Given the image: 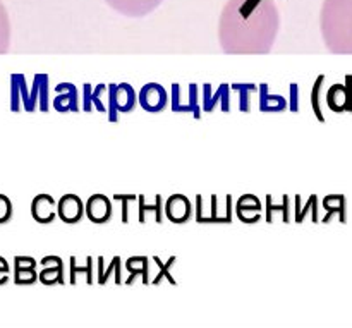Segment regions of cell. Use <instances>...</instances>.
Here are the masks:
<instances>
[{
  "label": "cell",
  "instance_id": "52a82bcc",
  "mask_svg": "<svg viewBox=\"0 0 352 328\" xmlns=\"http://www.w3.org/2000/svg\"><path fill=\"white\" fill-rule=\"evenodd\" d=\"M201 109L205 112H213L215 109L222 110V112H229L230 110V85L222 83L215 88L213 85L206 83L203 86V105Z\"/></svg>",
  "mask_w": 352,
  "mask_h": 328
},
{
  "label": "cell",
  "instance_id": "1f68e13d",
  "mask_svg": "<svg viewBox=\"0 0 352 328\" xmlns=\"http://www.w3.org/2000/svg\"><path fill=\"white\" fill-rule=\"evenodd\" d=\"M9 275H10L9 263H7L6 258L0 256V285H3L9 282Z\"/></svg>",
  "mask_w": 352,
  "mask_h": 328
},
{
  "label": "cell",
  "instance_id": "ba28073f",
  "mask_svg": "<svg viewBox=\"0 0 352 328\" xmlns=\"http://www.w3.org/2000/svg\"><path fill=\"white\" fill-rule=\"evenodd\" d=\"M138 103L146 112H162L168 103L167 89L158 83H148L138 93Z\"/></svg>",
  "mask_w": 352,
  "mask_h": 328
},
{
  "label": "cell",
  "instance_id": "f1b7e54d",
  "mask_svg": "<svg viewBox=\"0 0 352 328\" xmlns=\"http://www.w3.org/2000/svg\"><path fill=\"white\" fill-rule=\"evenodd\" d=\"M155 261H157L158 267H160V275H158V277L155 278L153 284L157 285L158 282H160V278H162V277H167V278H168V282H172V284H175V281H174V278L170 277V274H168V268L172 267V263H174V261H175V258H170V260H168V263H167V265H162V261L158 260V258H155Z\"/></svg>",
  "mask_w": 352,
  "mask_h": 328
},
{
  "label": "cell",
  "instance_id": "7c38bea8",
  "mask_svg": "<svg viewBox=\"0 0 352 328\" xmlns=\"http://www.w3.org/2000/svg\"><path fill=\"white\" fill-rule=\"evenodd\" d=\"M95 107L98 112L105 113L109 110V85H98L93 88L89 83L82 86V110L85 112H91Z\"/></svg>",
  "mask_w": 352,
  "mask_h": 328
},
{
  "label": "cell",
  "instance_id": "d4e9b609",
  "mask_svg": "<svg viewBox=\"0 0 352 328\" xmlns=\"http://www.w3.org/2000/svg\"><path fill=\"white\" fill-rule=\"evenodd\" d=\"M91 258H86V267H79L78 268V263H76V258L71 256V284H76V277H78V274H86V284H93V270H91Z\"/></svg>",
  "mask_w": 352,
  "mask_h": 328
},
{
  "label": "cell",
  "instance_id": "9c48e42d",
  "mask_svg": "<svg viewBox=\"0 0 352 328\" xmlns=\"http://www.w3.org/2000/svg\"><path fill=\"white\" fill-rule=\"evenodd\" d=\"M113 10L127 17H143L153 12L164 0H105Z\"/></svg>",
  "mask_w": 352,
  "mask_h": 328
},
{
  "label": "cell",
  "instance_id": "603a6c76",
  "mask_svg": "<svg viewBox=\"0 0 352 328\" xmlns=\"http://www.w3.org/2000/svg\"><path fill=\"white\" fill-rule=\"evenodd\" d=\"M230 89L239 93V110L241 112H251V93L258 91V86L253 83H236Z\"/></svg>",
  "mask_w": 352,
  "mask_h": 328
},
{
  "label": "cell",
  "instance_id": "4dcf8cb0",
  "mask_svg": "<svg viewBox=\"0 0 352 328\" xmlns=\"http://www.w3.org/2000/svg\"><path fill=\"white\" fill-rule=\"evenodd\" d=\"M323 79L325 78H323V76H320L318 81H316V85H315V89H313V98H311L313 107H315V113L318 116L320 120H323V116H322V112H320V107H318V89H320V86H322Z\"/></svg>",
  "mask_w": 352,
  "mask_h": 328
},
{
  "label": "cell",
  "instance_id": "44dd1931",
  "mask_svg": "<svg viewBox=\"0 0 352 328\" xmlns=\"http://www.w3.org/2000/svg\"><path fill=\"white\" fill-rule=\"evenodd\" d=\"M127 272L131 274V278L126 282L127 285L133 284V278L141 277L143 284H148V274H150V263H148L146 256H133L127 260L126 263Z\"/></svg>",
  "mask_w": 352,
  "mask_h": 328
},
{
  "label": "cell",
  "instance_id": "2e32d148",
  "mask_svg": "<svg viewBox=\"0 0 352 328\" xmlns=\"http://www.w3.org/2000/svg\"><path fill=\"white\" fill-rule=\"evenodd\" d=\"M43 265V270L38 274V281L45 285L64 284V261L58 256H45L40 261Z\"/></svg>",
  "mask_w": 352,
  "mask_h": 328
},
{
  "label": "cell",
  "instance_id": "7a4b0ae2",
  "mask_svg": "<svg viewBox=\"0 0 352 328\" xmlns=\"http://www.w3.org/2000/svg\"><path fill=\"white\" fill-rule=\"evenodd\" d=\"M322 36L336 55H352V0H325L320 16Z\"/></svg>",
  "mask_w": 352,
  "mask_h": 328
},
{
  "label": "cell",
  "instance_id": "484cf974",
  "mask_svg": "<svg viewBox=\"0 0 352 328\" xmlns=\"http://www.w3.org/2000/svg\"><path fill=\"white\" fill-rule=\"evenodd\" d=\"M112 272L120 274V258L119 256H113V260L110 261V265L107 270H103V267L100 265V261H98V284L100 285L105 284V282L110 278V275H112Z\"/></svg>",
  "mask_w": 352,
  "mask_h": 328
},
{
  "label": "cell",
  "instance_id": "5bb4252c",
  "mask_svg": "<svg viewBox=\"0 0 352 328\" xmlns=\"http://www.w3.org/2000/svg\"><path fill=\"white\" fill-rule=\"evenodd\" d=\"M165 217L170 220L172 223H186L191 219L192 205L189 198L184 195H172L167 201L164 203Z\"/></svg>",
  "mask_w": 352,
  "mask_h": 328
},
{
  "label": "cell",
  "instance_id": "5b68a950",
  "mask_svg": "<svg viewBox=\"0 0 352 328\" xmlns=\"http://www.w3.org/2000/svg\"><path fill=\"white\" fill-rule=\"evenodd\" d=\"M138 103V93L129 83L109 85V116L110 122H117V113H127L134 110Z\"/></svg>",
  "mask_w": 352,
  "mask_h": 328
},
{
  "label": "cell",
  "instance_id": "8992f818",
  "mask_svg": "<svg viewBox=\"0 0 352 328\" xmlns=\"http://www.w3.org/2000/svg\"><path fill=\"white\" fill-rule=\"evenodd\" d=\"M172 110L174 112L192 113L195 119L201 117V105H199V86L191 83L182 86L179 83L172 85Z\"/></svg>",
  "mask_w": 352,
  "mask_h": 328
},
{
  "label": "cell",
  "instance_id": "f546056e",
  "mask_svg": "<svg viewBox=\"0 0 352 328\" xmlns=\"http://www.w3.org/2000/svg\"><path fill=\"white\" fill-rule=\"evenodd\" d=\"M289 91H291V102H287V109H291V112H298L299 110V86L291 85L289 86Z\"/></svg>",
  "mask_w": 352,
  "mask_h": 328
},
{
  "label": "cell",
  "instance_id": "6da1fadb",
  "mask_svg": "<svg viewBox=\"0 0 352 328\" xmlns=\"http://www.w3.org/2000/svg\"><path fill=\"white\" fill-rule=\"evenodd\" d=\"M278 26L274 0H229L220 16V45L230 55H265L274 47Z\"/></svg>",
  "mask_w": 352,
  "mask_h": 328
},
{
  "label": "cell",
  "instance_id": "d6986e66",
  "mask_svg": "<svg viewBox=\"0 0 352 328\" xmlns=\"http://www.w3.org/2000/svg\"><path fill=\"white\" fill-rule=\"evenodd\" d=\"M258 93H260L258 103H260L261 112H284V110L287 109V100H285L284 96L270 93L267 83L258 86Z\"/></svg>",
  "mask_w": 352,
  "mask_h": 328
},
{
  "label": "cell",
  "instance_id": "e0dca14e",
  "mask_svg": "<svg viewBox=\"0 0 352 328\" xmlns=\"http://www.w3.org/2000/svg\"><path fill=\"white\" fill-rule=\"evenodd\" d=\"M236 213L243 223L260 222L261 213H263V206H261L260 198L254 195L241 196L236 205Z\"/></svg>",
  "mask_w": 352,
  "mask_h": 328
},
{
  "label": "cell",
  "instance_id": "cb8c5ba5",
  "mask_svg": "<svg viewBox=\"0 0 352 328\" xmlns=\"http://www.w3.org/2000/svg\"><path fill=\"white\" fill-rule=\"evenodd\" d=\"M10 45V21L3 3L0 2V54H6Z\"/></svg>",
  "mask_w": 352,
  "mask_h": 328
},
{
  "label": "cell",
  "instance_id": "9a60e30c",
  "mask_svg": "<svg viewBox=\"0 0 352 328\" xmlns=\"http://www.w3.org/2000/svg\"><path fill=\"white\" fill-rule=\"evenodd\" d=\"M31 215L38 223H52L57 217V203L47 193H40L31 201Z\"/></svg>",
  "mask_w": 352,
  "mask_h": 328
},
{
  "label": "cell",
  "instance_id": "ffe728a7",
  "mask_svg": "<svg viewBox=\"0 0 352 328\" xmlns=\"http://www.w3.org/2000/svg\"><path fill=\"white\" fill-rule=\"evenodd\" d=\"M136 201H138V222L144 223L150 217H153L155 222L162 223V206H164V203H162L160 195L155 196L153 205L146 203V196L144 195L138 196Z\"/></svg>",
  "mask_w": 352,
  "mask_h": 328
},
{
  "label": "cell",
  "instance_id": "4fadbf2b",
  "mask_svg": "<svg viewBox=\"0 0 352 328\" xmlns=\"http://www.w3.org/2000/svg\"><path fill=\"white\" fill-rule=\"evenodd\" d=\"M55 93L52 105L57 112H79V91L72 83H60L55 86Z\"/></svg>",
  "mask_w": 352,
  "mask_h": 328
},
{
  "label": "cell",
  "instance_id": "83f0119b",
  "mask_svg": "<svg viewBox=\"0 0 352 328\" xmlns=\"http://www.w3.org/2000/svg\"><path fill=\"white\" fill-rule=\"evenodd\" d=\"M113 198L122 203V222L129 223V203L136 199V195H116Z\"/></svg>",
  "mask_w": 352,
  "mask_h": 328
},
{
  "label": "cell",
  "instance_id": "3957f363",
  "mask_svg": "<svg viewBox=\"0 0 352 328\" xmlns=\"http://www.w3.org/2000/svg\"><path fill=\"white\" fill-rule=\"evenodd\" d=\"M48 112L50 98H48V76L36 74L33 78V88L28 89L26 78L23 74L10 76V110L12 112Z\"/></svg>",
  "mask_w": 352,
  "mask_h": 328
},
{
  "label": "cell",
  "instance_id": "7402d4cb",
  "mask_svg": "<svg viewBox=\"0 0 352 328\" xmlns=\"http://www.w3.org/2000/svg\"><path fill=\"white\" fill-rule=\"evenodd\" d=\"M327 102L329 107L336 112H342L349 107V98H347V89L344 86L336 85L329 89V95H327Z\"/></svg>",
  "mask_w": 352,
  "mask_h": 328
},
{
  "label": "cell",
  "instance_id": "277c9868",
  "mask_svg": "<svg viewBox=\"0 0 352 328\" xmlns=\"http://www.w3.org/2000/svg\"><path fill=\"white\" fill-rule=\"evenodd\" d=\"M196 222L230 223L232 222V196L210 195L196 196Z\"/></svg>",
  "mask_w": 352,
  "mask_h": 328
},
{
  "label": "cell",
  "instance_id": "30bf717a",
  "mask_svg": "<svg viewBox=\"0 0 352 328\" xmlns=\"http://www.w3.org/2000/svg\"><path fill=\"white\" fill-rule=\"evenodd\" d=\"M85 213L93 223L110 222L113 213L112 201H110L105 195H102V193H96V195L89 196L88 201H86Z\"/></svg>",
  "mask_w": 352,
  "mask_h": 328
},
{
  "label": "cell",
  "instance_id": "ac0fdd59",
  "mask_svg": "<svg viewBox=\"0 0 352 328\" xmlns=\"http://www.w3.org/2000/svg\"><path fill=\"white\" fill-rule=\"evenodd\" d=\"M36 281V260L31 256L14 258V282H16L17 285H31Z\"/></svg>",
  "mask_w": 352,
  "mask_h": 328
},
{
  "label": "cell",
  "instance_id": "4316f807",
  "mask_svg": "<svg viewBox=\"0 0 352 328\" xmlns=\"http://www.w3.org/2000/svg\"><path fill=\"white\" fill-rule=\"evenodd\" d=\"M12 201L6 195H0V223H7L12 219Z\"/></svg>",
  "mask_w": 352,
  "mask_h": 328
},
{
  "label": "cell",
  "instance_id": "8fae6325",
  "mask_svg": "<svg viewBox=\"0 0 352 328\" xmlns=\"http://www.w3.org/2000/svg\"><path fill=\"white\" fill-rule=\"evenodd\" d=\"M57 215L64 223L81 222L85 215V203L78 195H72V193L64 195L57 203Z\"/></svg>",
  "mask_w": 352,
  "mask_h": 328
}]
</instances>
